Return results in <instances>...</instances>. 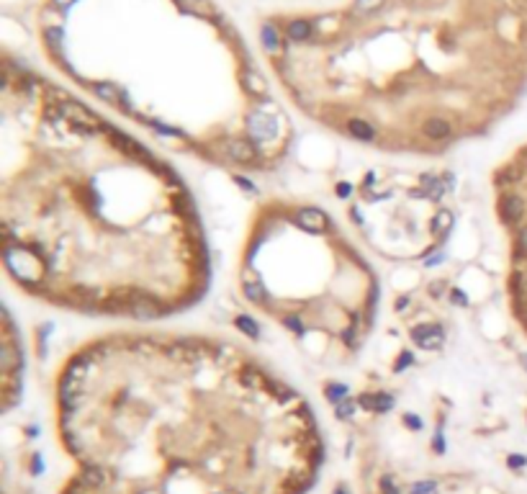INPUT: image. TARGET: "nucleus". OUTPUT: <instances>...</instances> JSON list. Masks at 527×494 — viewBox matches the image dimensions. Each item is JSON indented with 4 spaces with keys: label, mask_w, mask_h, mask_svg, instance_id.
I'll return each mask as SVG.
<instances>
[{
    "label": "nucleus",
    "mask_w": 527,
    "mask_h": 494,
    "mask_svg": "<svg viewBox=\"0 0 527 494\" xmlns=\"http://www.w3.org/2000/svg\"><path fill=\"white\" fill-rule=\"evenodd\" d=\"M347 132H350L355 139H360V142H370L375 136V129L363 119H352L350 124H347Z\"/></svg>",
    "instance_id": "9b49d317"
},
{
    "label": "nucleus",
    "mask_w": 527,
    "mask_h": 494,
    "mask_svg": "<svg viewBox=\"0 0 527 494\" xmlns=\"http://www.w3.org/2000/svg\"><path fill=\"white\" fill-rule=\"evenodd\" d=\"M175 3L185 10V13H193V16H201V18L214 16V8H211L208 0H175Z\"/></svg>",
    "instance_id": "6e6552de"
},
{
    "label": "nucleus",
    "mask_w": 527,
    "mask_h": 494,
    "mask_svg": "<svg viewBox=\"0 0 527 494\" xmlns=\"http://www.w3.org/2000/svg\"><path fill=\"white\" fill-rule=\"evenodd\" d=\"M350 193H352V188H350L347 183H340V185H337V196H340V199H347Z\"/></svg>",
    "instance_id": "7c9ffc66"
},
{
    "label": "nucleus",
    "mask_w": 527,
    "mask_h": 494,
    "mask_svg": "<svg viewBox=\"0 0 527 494\" xmlns=\"http://www.w3.org/2000/svg\"><path fill=\"white\" fill-rule=\"evenodd\" d=\"M298 224L312 234H322V232H327L329 219L319 209H304V211H298Z\"/></svg>",
    "instance_id": "7ed1b4c3"
},
{
    "label": "nucleus",
    "mask_w": 527,
    "mask_h": 494,
    "mask_svg": "<svg viewBox=\"0 0 527 494\" xmlns=\"http://www.w3.org/2000/svg\"><path fill=\"white\" fill-rule=\"evenodd\" d=\"M352 412H355V402H352V399H342V402L337 404V417H340V420H347Z\"/></svg>",
    "instance_id": "5701e85b"
},
{
    "label": "nucleus",
    "mask_w": 527,
    "mask_h": 494,
    "mask_svg": "<svg viewBox=\"0 0 527 494\" xmlns=\"http://www.w3.org/2000/svg\"><path fill=\"white\" fill-rule=\"evenodd\" d=\"M240 379H242V383H247V386H260V383H263V374H260L257 368H252V366L242 368Z\"/></svg>",
    "instance_id": "412c9836"
},
{
    "label": "nucleus",
    "mask_w": 527,
    "mask_h": 494,
    "mask_svg": "<svg viewBox=\"0 0 527 494\" xmlns=\"http://www.w3.org/2000/svg\"><path fill=\"white\" fill-rule=\"evenodd\" d=\"M450 227H453V214L450 211H438V216L432 219V224H430V230H432V234H440V237H447V232H450Z\"/></svg>",
    "instance_id": "ddd939ff"
},
{
    "label": "nucleus",
    "mask_w": 527,
    "mask_h": 494,
    "mask_svg": "<svg viewBox=\"0 0 527 494\" xmlns=\"http://www.w3.org/2000/svg\"><path fill=\"white\" fill-rule=\"evenodd\" d=\"M409 363H414V355H412L409 351H407V353H401L399 360H396V371H404V368H407Z\"/></svg>",
    "instance_id": "c85d7f7f"
},
{
    "label": "nucleus",
    "mask_w": 527,
    "mask_h": 494,
    "mask_svg": "<svg viewBox=\"0 0 527 494\" xmlns=\"http://www.w3.org/2000/svg\"><path fill=\"white\" fill-rule=\"evenodd\" d=\"M127 309L131 311L136 319H154V317H160V314H162L160 302L147 299V296H136V299H131V302L127 304Z\"/></svg>",
    "instance_id": "f03ea898"
},
{
    "label": "nucleus",
    "mask_w": 527,
    "mask_h": 494,
    "mask_svg": "<svg viewBox=\"0 0 527 494\" xmlns=\"http://www.w3.org/2000/svg\"><path fill=\"white\" fill-rule=\"evenodd\" d=\"M312 31H314V26L309 24V21H304V18H296V21L288 24V39L291 41H306L312 36Z\"/></svg>",
    "instance_id": "9d476101"
},
{
    "label": "nucleus",
    "mask_w": 527,
    "mask_h": 494,
    "mask_svg": "<svg viewBox=\"0 0 527 494\" xmlns=\"http://www.w3.org/2000/svg\"><path fill=\"white\" fill-rule=\"evenodd\" d=\"M435 489H438V484L427 479V481H417V484L412 486V494H432Z\"/></svg>",
    "instance_id": "b1692460"
},
{
    "label": "nucleus",
    "mask_w": 527,
    "mask_h": 494,
    "mask_svg": "<svg viewBox=\"0 0 527 494\" xmlns=\"http://www.w3.org/2000/svg\"><path fill=\"white\" fill-rule=\"evenodd\" d=\"M93 90H96L98 98H103V101H108V104H116L119 106L121 101H124V96H121V90L116 88V85H111V83H96L93 85Z\"/></svg>",
    "instance_id": "f8f14e48"
},
{
    "label": "nucleus",
    "mask_w": 527,
    "mask_h": 494,
    "mask_svg": "<svg viewBox=\"0 0 527 494\" xmlns=\"http://www.w3.org/2000/svg\"><path fill=\"white\" fill-rule=\"evenodd\" d=\"M404 420H407V425H412L414 430H419V428H422V420H419V417H417V415H407V417H404Z\"/></svg>",
    "instance_id": "2f4dec72"
},
{
    "label": "nucleus",
    "mask_w": 527,
    "mask_h": 494,
    "mask_svg": "<svg viewBox=\"0 0 527 494\" xmlns=\"http://www.w3.org/2000/svg\"><path fill=\"white\" fill-rule=\"evenodd\" d=\"M237 183H240L242 188H247V191H255V188H252V183H247V181H245V178H237Z\"/></svg>",
    "instance_id": "72a5a7b5"
},
{
    "label": "nucleus",
    "mask_w": 527,
    "mask_h": 494,
    "mask_svg": "<svg viewBox=\"0 0 527 494\" xmlns=\"http://www.w3.org/2000/svg\"><path fill=\"white\" fill-rule=\"evenodd\" d=\"M360 404L366 409H375V412H389L394 407V397H389V394H363Z\"/></svg>",
    "instance_id": "0eeeda50"
},
{
    "label": "nucleus",
    "mask_w": 527,
    "mask_h": 494,
    "mask_svg": "<svg viewBox=\"0 0 527 494\" xmlns=\"http://www.w3.org/2000/svg\"><path fill=\"white\" fill-rule=\"evenodd\" d=\"M422 132L430 136V139H447V136H450V124H447L445 119H427Z\"/></svg>",
    "instance_id": "1a4fd4ad"
},
{
    "label": "nucleus",
    "mask_w": 527,
    "mask_h": 494,
    "mask_svg": "<svg viewBox=\"0 0 527 494\" xmlns=\"http://www.w3.org/2000/svg\"><path fill=\"white\" fill-rule=\"evenodd\" d=\"M278 132V124L270 116H260V113H252L250 116V134L257 136V139H268V136H275Z\"/></svg>",
    "instance_id": "423d86ee"
},
{
    "label": "nucleus",
    "mask_w": 527,
    "mask_h": 494,
    "mask_svg": "<svg viewBox=\"0 0 527 494\" xmlns=\"http://www.w3.org/2000/svg\"><path fill=\"white\" fill-rule=\"evenodd\" d=\"M245 88H247V93H252V96H265L268 93V85H265V80L257 75V72H247L245 75Z\"/></svg>",
    "instance_id": "dca6fc26"
},
{
    "label": "nucleus",
    "mask_w": 527,
    "mask_h": 494,
    "mask_svg": "<svg viewBox=\"0 0 527 494\" xmlns=\"http://www.w3.org/2000/svg\"><path fill=\"white\" fill-rule=\"evenodd\" d=\"M324 397H327L329 402H337V404H340V402L347 397V386H345V383H327Z\"/></svg>",
    "instance_id": "6ab92c4d"
},
{
    "label": "nucleus",
    "mask_w": 527,
    "mask_h": 494,
    "mask_svg": "<svg viewBox=\"0 0 527 494\" xmlns=\"http://www.w3.org/2000/svg\"><path fill=\"white\" fill-rule=\"evenodd\" d=\"M260 39H263V47L268 49V52H278V49H280V36H278V31H275V26H273V24L263 26Z\"/></svg>",
    "instance_id": "2eb2a0df"
},
{
    "label": "nucleus",
    "mask_w": 527,
    "mask_h": 494,
    "mask_svg": "<svg viewBox=\"0 0 527 494\" xmlns=\"http://www.w3.org/2000/svg\"><path fill=\"white\" fill-rule=\"evenodd\" d=\"M70 3H72V0H55V6H57V8H67Z\"/></svg>",
    "instance_id": "f704fd0d"
},
{
    "label": "nucleus",
    "mask_w": 527,
    "mask_h": 494,
    "mask_svg": "<svg viewBox=\"0 0 527 494\" xmlns=\"http://www.w3.org/2000/svg\"><path fill=\"white\" fill-rule=\"evenodd\" d=\"M242 291H245V296H247L252 304H263L265 299H268V291H265L263 283H257V281H245Z\"/></svg>",
    "instance_id": "4468645a"
},
{
    "label": "nucleus",
    "mask_w": 527,
    "mask_h": 494,
    "mask_svg": "<svg viewBox=\"0 0 527 494\" xmlns=\"http://www.w3.org/2000/svg\"><path fill=\"white\" fill-rule=\"evenodd\" d=\"M44 39H47L49 49H52V52H57V49H59V44L64 41V31H62V29H57V26H52V29H47V31H44Z\"/></svg>",
    "instance_id": "aec40b11"
},
{
    "label": "nucleus",
    "mask_w": 527,
    "mask_h": 494,
    "mask_svg": "<svg viewBox=\"0 0 527 494\" xmlns=\"http://www.w3.org/2000/svg\"><path fill=\"white\" fill-rule=\"evenodd\" d=\"M412 340L424 351H432V348H440L445 343V332L440 325H419L412 330Z\"/></svg>",
    "instance_id": "f257e3e1"
},
{
    "label": "nucleus",
    "mask_w": 527,
    "mask_h": 494,
    "mask_svg": "<svg viewBox=\"0 0 527 494\" xmlns=\"http://www.w3.org/2000/svg\"><path fill=\"white\" fill-rule=\"evenodd\" d=\"M283 325H286V330H291V332H296V335H301V332H304V322H301V319H298V317H294V314H291V317H286V319H283Z\"/></svg>",
    "instance_id": "393cba45"
},
{
    "label": "nucleus",
    "mask_w": 527,
    "mask_h": 494,
    "mask_svg": "<svg viewBox=\"0 0 527 494\" xmlns=\"http://www.w3.org/2000/svg\"><path fill=\"white\" fill-rule=\"evenodd\" d=\"M507 463H510L512 469H522V466H527V456L512 453L510 458H507Z\"/></svg>",
    "instance_id": "cd10ccee"
},
{
    "label": "nucleus",
    "mask_w": 527,
    "mask_h": 494,
    "mask_svg": "<svg viewBox=\"0 0 527 494\" xmlns=\"http://www.w3.org/2000/svg\"><path fill=\"white\" fill-rule=\"evenodd\" d=\"M519 360H522V366H525V371H527V353H522V355H519Z\"/></svg>",
    "instance_id": "c9c22d12"
},
{
    "label": "nucleus",
    "mask_w": 527,
    "mask_h": 494,
    "mask_svg": "<svg viewBox=\"0 0 527 494\" xmlns=\"http://www.w3.org/2000/svg\"><path fill=\"white\" fill-rule=\"evenodd\" d=\"M335 494H347V492H345V486H340V489H337Z\"/></svg>",
    "instance_id": "e433bc0d"
},
{
    "label": "nucleus",
    "mask_w": 527,
    "mask_h": 494,
    "mask_svg": "<svg viewBox=\"0 0 527 494\" xmlns=\"http://www.w3.org/2000/svg\"><path fill=\"white\" fill-rule=\"evenodd\" d=\"M386 0H355V13H373L384 6Z\"/></svg>",
    "instance_id": "4be33fe9"
},
{
    "label": "nucleus",
    "mask_w": 527,
    "mask_h": 494,
    "mask_svg": "<svg viewBox=\"0 0 527 494\" xmlns=\"http://www.w3.org/2000/svg\"><path fill=\"white\" fill-rule=\"evenodd\" d=\"M224 150H226V155L232 160H237V162H250V160L257 157V147L252 139H232V142L224 144Z\"/></svg>",
    "instance_id": "20e7f679"
},
{
    "label": "nucleus",
    "mask_w": 527,
    "mask_h": 494,
    "mask_svg": "<svg viewBox=\"0 0 527 494\" xmlns=\"http://www.w3.org/2000/svg\"><path fill=\"white\" fill-rule=\"evenodd\" d=\"M237 330L245 332L247 337H252V340L260 337V327H257V322L252 317H237Z\"/></svg>",
    "instance_id": "a211bd4d"
},
{
    "label": "nucleus",
    "mask_w": 527,
    "mask_h": 494,
    "mask_svg": "<svg viewBox=\"0 0 527 494\" xmlns=\"http://www.w3.org/2000/svg\"><path fill=\"white\" fill-rule=\"evenodd\" d=\"M422 185H424V188H430V193H435V199H438L440 193H442V185H440L438 181H435V178H430V176L422 178Z\"/></svg>",
    "instance_id": "a878e982"
},
{
    "label": "nucleus",
    "mask_w": 527,
    "mask_h": 494,
    "mask_svg": "<svg viewBox=\"0 0 527 494\" xmlns=\"http://www.w3.org/2000/svg\"><path fill=\"white\" fill-rule=\"evenodd\" d=\"M522 214H525V201L519 199V196H504L502 204H499V216H502L507 224H514L522 219Z\"/></svg>",
    "instance_id": "39448f33"
},
{
    "label": "nucleus",
    "mask_w": 527,
    "mask_h": 494,
    "mask_svg": "<svg viewBox=\"0 0 527 494\" xmlns=\"http://www.w3.org/2000/svg\"><path fill=\"white\" fill-rule=\"evenodd\" d=\"M450 299H456V302L461 304V306H465V302H468V299H465V296L461 294V291H458V288H453V291H450Z\"/></svg>",
    "instance_id": "473e14b6"
},
{
    "label": "nucleus",
    "mask_w": 527,
    "mask_h": 494,
    "mask_svg": "<svg viewBox=\"0 0 527 494\" xmlns=\"http://www.w3.org/2000/svg\"><path fill=\"white\" fill-rule=\"evenodd\" d=\"M381 484H384V492L386 494H399V492H396V486H394V479L384 477V481H381Z\"/></svg>",
    "instance_id": "c756f323"
},
{
    "label": "nucleus",
    "mask_w": 527,
    "mask_h": 494,
    "mask_svg": "<svg viewBox=\"0 0 527 494\" xmlns=\"http://www.w3.org/2000/svg\"><path fill=\"white\" fill-rule=\"evenodd\" d=\"M517 255H527V227H522V230H519V237H517Z\"/></svg>",
    "instance_id": "bb28decb"
},
{
    "label": "nucleus",
    "mask_w": 527,
    "mask_h": 494,
    "mask_svg": "<svg viewBox=\"0 0 527 494\" xmlns=\"http://www.w3.org/2000/svg\"><path fill=\"white\" fill-rule=\"evenodd\" d=\"M82 481L90 486H103L106 481H108V474H106L101 466H88L85 474H82Z\"/></svg>",
    "instance_id": "f3484780"
}]
</instances>
